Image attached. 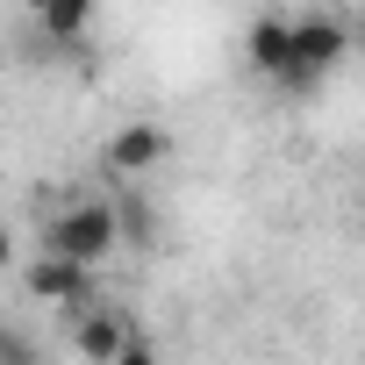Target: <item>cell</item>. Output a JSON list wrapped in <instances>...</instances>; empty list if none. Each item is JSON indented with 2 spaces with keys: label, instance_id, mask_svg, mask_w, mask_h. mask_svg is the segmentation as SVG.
<instances>
[{
  "label": "cell",
  "instance_id": "cell-1",
  "mask_svg": "<svg viewBox=\"0 0 365 365\" xmlns=\"http://www.w3.org/2000/svg\"><path fill=\"white\" fill-rule=\"evenodd\" d=\"M351 58V22L329 15V8H308V15H287V93H308L322 86L336 65Z\"/></svg>",
  "mask_w": 365,
  "mask_h": 365
},
{
  "label": "cell",
  "instance_id": "cell-2",
  "mask_svg": "<svg viewBox=\"0 0 365 365\" xmlns=\"http://www.w3.org/2000/svg\"><path fill=\"white\" fill-rule=\"evenodd\" d=\"M115 251V208L108 201H72L43 222V258H65L79 272H101V258Z\"/></svg>",
  "mask_w": 365,
  "mask_h": 365
},
{
  "label": "cell",
  "instance_id": "cell-3",
  "mask_svg": "<svg viewBox=\"0 0 365 365\" xmlns=\"http://www.w3.org/2000/svg\"><path fill=\"white\" fill-rule=\"evenodd\" d=\"M22 287H29L36 301L65 308V315H79V308H93V301H101V279H93V272H79V265H65V258H43V251L22 265Z\"/></svg>",
  "mask_w": 365,
  "mask_h": 365
},
{
  "label": "cell",
  "instance_id": "cell-4",
  "mask_svg": "<svg viewBox=\"0 0 365 365\" xmlns=\"http://www.w3.org/2000/svg\"><path fill=\"white\" fill-rule=\"evenodd\" d=\"M165 150H172V136H165L158 122H122V129L108 136V150H101V158H108V172H115V179H136V172H158V165H165Z\"/></svg>",
  "mask_w": 365,
  "mask_h": 365
},
{
  "label": "cell",
  "instance_id": "cell-5",
  "mask_svg": "<svg viewBox=\"0 0 365 365\" xmlns=\"http://www.w3.org/2000/svg\"><path fill=\"white\" fill-rule=\"evenodd\" d=\"M65 322H72L79 365H115V351H122V336H129V315H122V308L93 301V308H79V315H65Z\"/></svg>",
  "mask_w": 365,
  "mask_h": 365
},
{
  "label": "cell",
  "instance_id": "cell-6",
  "mask_svg": "<svg viewBox=\"0 0 365 365\" xmlns=\"http://www.w3.org/2000/svg\"><path fill=\"white\" fill-rule=\"evenodd\" d=\"M244 58H251V72L258 79H287V15H258L251 29H244Z\"/></svg>",
  "mask_w": 365,
  "mask_h": 365
},
{
  "label": "cell",
  "instance_id": "cell-7",
  "mask_svg": "<svg viewBox=\"0 0 365 365\" xmlns=\"http://www.w3.org/2000/svg\"><path fill=\"white\" fill-rule=\"evenodd\" d=\"M36 29H43L51 43H86V29H93V0H43V8H36Z\"/></svg>",
  "mask_w": 365,
  "mask_h": 365
},
{
  "label": "cell",
  "instance_id": "cell-8",
  "mask_svg": "<svg viewBox=\"0 0 365 365\" xmlns=\"http://www.w3.org/2000/svg\"><path fill=\"white\" fill-rule=\"evenodd\" d=\"M115 208V244H150L158 237V208L143 201V194H122V201H108Z\"/></svg>",
  "mask_w": 365,
  "mask_h": 365
},
{
  "label": "cell",
  "instance_id": "cell-9",
  "mask_svg": "<svg viewBox=\"0 0 365 365\" xmlns=\"http://www.w3.org/2000/svg\"><path fill=\"white\" fill-rule=\"evenodd\" d=\"M0 365H43V351H36L22 329H0Z\"/></svg>",
  "mask_w": 365,
  "mask_h": 365
},
{
  "label": "cell",
  "instance_id": "cell-10",
  "mask_svg": "<svg viewBox=\"0 0 365 365\" xmlns=\"http://www.w3.org/2000/svg\"><path fill=\"white\" fill-rule=\"evenodd\" d=\"M115 365H158V344L129 322V336H122V351H115Z\"/></svg>",
  "mask_w": 365,
  "mask_h": 365
},
{
  "label": "cell",
  "instance_id": "cell-11",
  "mask_svg": "<svg viewBox=\"0 0 365 365\" xmlns=\"http://www.w3.org/2000/svg\"><path fill=\"white\" fill-rule=\"evenodd\" d=\"M0 272H15V230L0 222Z\"/></svg>",
  "mask_w": 365,
  "mask_h": 365
}]
</instances>
